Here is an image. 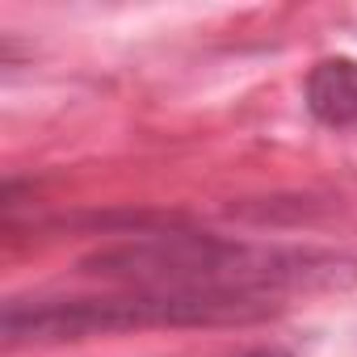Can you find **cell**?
Segmentation results:
<instances>
[{
    "mask_svg": "<svg viewBox=\"0 0 357 357\" xmlns=\"http://www.w3.org/2000/svg\"><path fill=\"white\" fill-rule=\"evenodd\" d=\"M340 257L311 248H261L211 231L190 227H160L135 231L118 244L84 257V273L151 294H185L248 307L257 315L273 311V298L307 286H328L340 273Z\"/></svg>",
    "mask_w": 357,
    "mask_h": 357,
    "instance_id": "6da1fadb",
    "label": "cell"
},
{
    "mask_svg": "<svg viewBox=\"0 0 357 357\" xmlns=\"http://www.w3.org/2000/svg\"><path fill=\"white\" fill-rule=\"evenodd\" d=\"M231 319L244 324V319H257V311L211 303V298L114 286L109 294L13 298L5 307V340L9 344H55V340L130 332V328H190V324H231Z\"/></svg>",
    "mask_w": 357,
    "mask_h": 357,
    "instance_id": "7a4b0ae2",
    "label": "cell"
},
{
    "mask_svg": "<svg viewBox=\"0 0 357 357\" xmlns=\"http://www.w3.org/2000/svg\"><path fill=\"white\" fill-rule=\"evenodd\" d=\"M303 101L311 118L332 130L357 126V59H319L307 72Z\"/></svg>",
    "mask_w": 357,
    "mask_h": 357,
    "instance_id": "3957f363",
    "label": "cell"
},
{
    "mask_svg": "<svg viewBox=\"0 0 357 357\" xmlns=\"http://www.w3.org/2000/svg\"><path fill=\"white\" fill-rule=\"evenodd\" d=\"M244 357H294V353H286V349H257V353H244Z\"/></svg>",
    "mask_w": 357,
    "mask_h": 357,
    "instance_id": "277c9868",
    "label": "cell"
}]
</instances>
